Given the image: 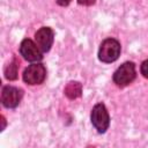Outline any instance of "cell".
I'll list each match as a JSON object with an SVG mask.
<instances>
[{"instance_id":"cell-9","label":"cell","mask_w":148,"mask_h":148,"mask_svg":"<svg viewBox=\"0 0 148 148\" xmlns=\"http://www.w3.org/2000/svg\"><path fill=\"white\" fill-rule=\"evenodd\" d=\"M17 61L14 59L12 62H9L5 68V76L7 80H15L17 77Z\"/></svg>"},{"instance_id":"cell-13","label":"cell","mask_w":148,"mask_h":148,"mask_svg":"<svg viewBox=\"0 0 148 148\" xmlns=\"http://www.w3.org/2000/svg\"><path fill=\"white\" fill-rule=\"evenodd\" d=\"M1 119H2V127H1V128L3 130V128H5V125H6V123H5V118H3V117H1Z\"/></svg>"},{"instance_id":"cell-1","label":"cell","mask_w":148,"mask_h":148,"mask_svg":"<svg viewBox=\"0 0 148 148\" xmlns=\"http://www.w3.org/2000/svg\"><path fill=\"white\" fill-rule=\"evenodd\" d=\"M120 54V44L114 38H106L102 42L98 50V59L102 62H113Z\"/></svg>"},{"instance_id":"cell-11","label":"cell","mask_w":148,"mask_h":148,"mask_svg":"<svg viewBox=\"0 0 148 148\" xmlns=\"http://www.w3.org/2000/svg\"><path fill=\"white\" fill-rule=\"evenodd\" d=\"M77 2L83 6H91L95 3V0H77Z\"/></svg>"},{"instance_id":"cell-12","label":"cell","mask_w":148,"mask_h":148,"mask_svg":"<svg viewBox=\"0 0 148 148\" xmlns=\"http://www.w3.org/2000/svg\"><path fill=\"white\" fill-rule=\"evenodd\" d=\"M71 1L72 0H57V2H58V5H60V6H67V5H69L71 3Z\"/></svg>"},{"instance_id":"cell-2","label":"cell","mask_w":148,"mask_h":148,"mask_svg":"<svg viewBox=\"0 0 148 148\" xmlns=\"http://www.w3.org/2000/svg\"><path fill=\"white\" fill-rule=\"evenodd\" d=\"M90 119H91V124L94 125V127L97 130L98 133H104L108 130L110 125V117L103 103H98L92 108Z\"/></svg>"},{"instance_id":"cell-10","label":"cell","mask_w":148,"mask_h":148,"mask_svg":"<svg viewBox=\"0 0 148 148\" xmlns=\"http://www.w3.org/2000/svg\"><path fill=\"white\" fill-rule=\"evenodd\" d=\"M141 74L148 79V60H145L142 64H141Z\"/></svg>"},{"instance_id":"cell-4","label":"cell","mask_w":148,"mask_h":148,"mask_svg":"<svg viewBox=\"0 0 148 148\" xmlns=\"http://www.w3.org/2000/svg\"><path fill=\"white\" fill-rule=\"evenodd\" d=\"M46 76V69L44 65L36 62L28 66L23 72V81L28 84H40Z\"/></svg>"},{"instance_id":"cell-6","label":"cell","mask_w":148,"mask_h":148,"mask_svg":"<svg viewBox=\"0 0 148 148\" xmlns=\"http://www.w3.org/2000/svg\"><path fill=\"white\" fill-rule=\"evenodd\" d=\"M22 97H23V91L16 87L6 86L2 88L1 102H2L3 106H6L8 109L16 108L20 104Z\"/></svg>"},{"instance_id":"cell-8","label":"cell","mask_w":148,"mask_h":148,"mask_svg":"<svg viewBox=\"0 0 148 148\" xmlns=\"http://www.w3.org/2000/svg\"><path fill=\"white\" fill-rule=\"evenodd\" d=\"M81 92H82V86L80 82H76V81H72V82H68L66 88H65V94L68 98L71 99H74V98H77L81 96Z\"/></svg>"},{"instance_id":"cell-7","label":"cell","mask_w":148,"mask_h":148,"mask_svg":"<svg viewBox=\"0 0 148 148\" xmlns=\"http://www.w3.org/2000/svg\"><path fill=\"white\" fill-rule=\"evenodd\" d=\"M53 30L49 27H43L35 34V42L42 52H47L53 44Z\"/></svg>"},{"instance_id":"cell-3","label":"cell","mask_w":148,"mask_h":148,"mask_svg":"<svg viewBox=\"0 0 148 148\" xmlns=\"http://www.w3.org/2000/svg\"><path fill=\"white\" fill-rule=\"evenodd\" d=\"M135 79V65L131 61L124 62L113 74V82L118 87H126Z\"/></svg>"},{"instance_id":"cell-5","label":"cell","mask_w":148,"mask_h":148,"mask_svg":"<svg viewBox=\"0 0 148 148\" xmlns=\"http://www.w3.org/2000/svg\"><path fill=\"white\" fill-rule=\"evenodd\" d=\"M20 53L21 56L27 60V61H31V62H37L40 61L43 59V54L42 51L39 50V47L37 46L36 43H34L31 39L25 38L21 42L20 45Z\"/></svg>"}]
</instances>
